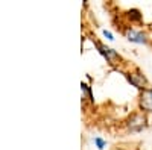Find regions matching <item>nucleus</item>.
Here are the masks:
<instances>
[{
    "mask_svg": "<svg viewBox=\"0 0 152 150\" xmlns=\"http://www.w3.org/2000/svg\"><path fill=\"white\" fill-rule=\"evenodd\" d=\"M140 108L143 111H152V90H143L140 94Z\"/></svg>",
    "mask_w": 152,
    "mask_h": 150,
    "instance_id": "nucleus-1",
    "label": "nucleus"
},
{
    "mask_svg": "<svg viewBox=\"0 0 152 150\" xmlns=\"http://www.w3.org/2000/svg\"><path fill=\"white\" fill-rule=\"evenodd\" d=\"M126 38H128L131 43H137V44H145L146 43V36L142 32L134 30V29H128V30H126Z\"/></svg>",
    "mask_w": 152,
    "mask_h": 150,
    "instance_id": "nucleus-3",
    "label": "nucleus"
},
{
    "mask_svg": "<svg viewBox=\"0 0 152 150\" xmlns=\"http://www.w3.org/2000/svg\"><path fill=\"white\" fill-rule=\"evenodd\" d=\"M128 80L135 86V88H140V90H145V86H146V79L143 78V74L140 73H135V74H128Z\"/></svg>",
    "mask_w": 152,
    "mask_h": 150,
    "instance_id": "nucleus-5",
    "label": "nucleus"
},
{
    "mask_svg": "<svg viewBox=\"0 0 152 150\" xmlns=\"http://www.w3.org/2000/svg\"><path fill=\"white\" fill-rule=\"evenodd\" d=\"M94 143H96V146H97L99 150H104L105 146H107V143H105L102 138H99V136H96V138H94Z\"/></svg>",
    "mask_w": 152,
    "mask_h": 150,
    "instance_id": "nucleus-6",
    "label": "nucleus"
},
{
    "mask_svg": "<svg viewBox=\"0 0 152 150\" xmlns=\"http://www.w3.org/2000/svg\"><path fill=\"white\" fill-rule=\"evenodd\" d=\"M104 35H105V38H108L110 41H113V40H114L113 33H111V32H108V30H104Z\"/></svg>",
    "mask_w": 152,
    "mask_h": 150,
    "instance_id": "nucleus-8",
    "label": "nucleus"
},
{
    "mask_svg": "<svg viewBox=\"0 0 152 150\" xmlns=\"http://www.w3.org/2000/svg\"><path fill=\"white\" fill-rule=\"evenodd\" d=\"M129 17H132L134 20H140V18H142L140 12H138L137 9H132V11H129Z\"/></svg>",
    "mask_w": 152,
    "mask_h": 150,
    "instance_id": "nucleus-7",
    "label": "nucleus"
},
{
    "mask_svg": "<svg viewBox=\"0 0 152 150\" xmlns=\"http://www.w3.org/2000/svg\"><path fill=\"white\" fill-rule=\"evenodd\" d=\"M96 47L99 49V52H100V53H102V55L107 58V61H110V62H114V61L120 59L119 53H117V52H114L113 49H110V47H105V46H102L100 43H96Z\"/></svg>",
    "mask_w": 152,
    "mask_h": 150,
    "instance_id": "nucleus-2",
    "label": "nucleus"
},
{
    "mask_svg": "<svg viewBox=\"0 0 152 150\" xmlns=\"http://www.w3.org/2000/svg\"><path fill=\"white\" fill-rule=\"evenodd\" d=\"M145 123H146V120H145V117H142V115H134L131 120H129V129L132 130V132H140L143 128H145Z\"/></svg>",
    "mask_w": 152,
    "mask_h": 150,
    "instance_id": "nucleus-4",
    "label": "nucleus"
}]
</instances>
